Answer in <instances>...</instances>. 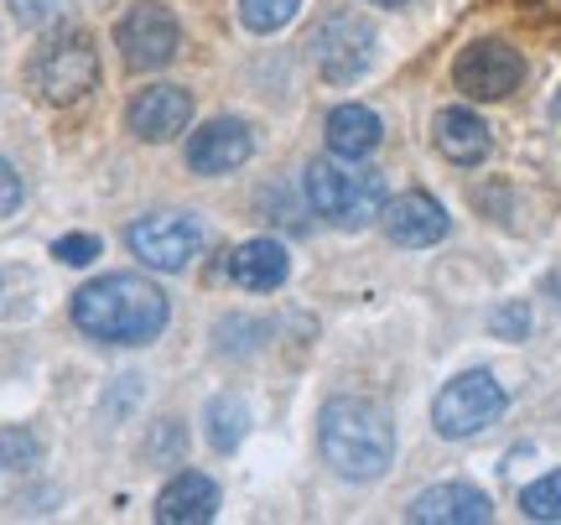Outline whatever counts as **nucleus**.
I'll list each match as a JSON object with an SVG mask.
<instances>
[{"mask_svg":"<svg viewBox=\"0 0 561 525\" xmlns=\"http://www.w3.org/2000/svg\"><path fill=\"white\" fill-rule=\"evenodd\" d=\"M68 5H73V0H11V16H16L21 26H47V21H58Z\"/></svg>","mask_w":561,"mask_h":525,"instance_id":"412c9836","label":"nucleus"},{"mask_svg":"<svg viewBox=\"0 0 561 525\" xmlns=\"http://www.w3.org/2000/svg\"><path fill=\"white\" fill-rule=\"evenodd\" d=\"M53 255H58L62 265H89L100 255V240H94V235H62V240H53Z\"/></svg>","mask_w":561,"mask_h":525,"instance_id":"4be33fe9","label":"nucleus"},{"mask_svg":"<svg viewBox=\"0 0 561 525\" xmlns=\"http://www.w3.org/2000/svg\"><path fill=\"white\" fill-rule=\"evenodd\" d=\"M520 11L536 21H561V0H520Z\"/></svg>","mask_w":561,"mask_h":525,"instance_id":"393cba45","label":"nucleus"},{"mask_svg":"<svg viewBox=\"0 0 561 525\" xmlns=\"http://www.w3.org/2000/svg\"><path fill=\"white\" fill-rule=\"evenodd\" d=\"M125 240L151 271H187V261L203 250V224L193 214H146L130 224Z\"/></svg>","mask_w":561,"mask_h":525,"instance_id":"6e6552de","label":"nucleus"},{"mask_svg":"<svg viewBox=\"0 0 561 525\" xmlns=\"http://www.w3.org/2000/svg\"><path fill=\"white\" fill-rule=\"evenodd\" d=\"M125 121H130V136L161 146V141H172V136L187 130V121H193V100H187V89H178V83H146L136 100H130Z\"/></svg>","mask_w":561,"mask_h":525,"instance_id":"9d476101","label":"nucleus"},{"mask_svg":"<svg viewBox=\"0 0 561 525\" xmlns=\"http://www.w3.org/2000/svg\"><path fill=\"white\" fill-rule=\"evenodd\" d=\"M307 203L318 219L339 224V229H364V224L380 219L385 178L369 167H343V157L312 162L307 167Z\"/></svg>","mask_w":561,"mask_h":525,"instance_id":"20e7f679","label":"nucleus"},{"mask_svg":"<svg viewBox=\"0 0 561 525\" xmlns=\"http://www.w3.org/2000/svg\"><path fill=\"white\" fill-rule=\"evenodd\" d=\"M307 53H312V62H318V73L328 83H354L375 58V26L354 16V11H333V16H322L312 26Z\"/></svg>","mask_w":561,"mask_h":525,"instance_id":"423d86ee","label":"nucleus"},{"mask_svg":"<svg viewBox=\"0 0 561 525\" xmlns=\"http://www.w3.org/2000/svg\"><path fill=\"white\" fill-rule=\"evenodd\" d=\"M255 157V130L244 121H208L198 125V136L187 141V167L198 178H224V172H240Z\"/></svg>","mask_w":561,"mask_h":525,"instance_id":"9b49d317","label":"nucleus"},{"mask_svg":"<svg viewBox=\"0 0 561 525\" xmlns=\"http://www.w3.org/2000/svg\"><path fill=\"white\" fill-rule=\"evenodd\" d=\"M369 5H405V0H369Z\"/></svg>","mask_w":561,"mask_h":525,"instance_id":"bb28decb","label":"nucleus"},{"mask_svg":"<svg viewBox=\"0 0 561 525\" xmlns=\"http://www.w3.org/2000/svg\"><path fill=\"white\" fill-rule=\"evenodd\" d=\"M504 406H510L504 385L494 380L489 369H468V375H458V380H447L437 390V401H432V426H437L442 437L462 443V437H479L483 426L500 422Z\"/></svg>","mask_w":561,"mask_h":525,"instance_id":"39448f33","label":"nucleus"},{"mask_svg":"<svg viewBox=\"0 0 561 525\" xmlns=\"http://www.w3.org/2000/svg\"><path fill=\"white\" fill-rule=\"evenodd\" d=\"M291 271V255L280 250L276 240H244L234 255H229V276L244 292H276Z\"/></svg>","mask_w":561,"mask_h":525,"instance_id":"f3484780","label":"nucleus"},{"mask_svg":"<svg viewBox=\"0 0 561 525\" xmlns=\"http://www.w3.org/2000/svg\"><path fill=\"white\" fill-rule=\"evenodd\" d=\"M489 515H494V505L473 484H437L426 494H416L411 510H405V521L416 525H483Z\"/></svg>","mask_w":561,"mask_h":525,"instance_id":"ddd939ff","label":"nucleus"},{"mask_svg":"<svg viewBox=\"0 0 561 525\" xmlns=\"http://www.w3.org/2000/svg\"><path fill=\"white\" fill-rule=\"evenodd\" d=\"M432 136H437V151L447 157V162L458 167H479L483 157H489V125L473 115V110H462V104H453V110H442L437 121H432Z\"/></svg>","mask_w":561,"mask_h":525,"instance_id":"4468645a","label":"nucleus"},{"mask_svg":"<svg viewBox=\"0 0 561 525\" xmlns=\"http://www.w3.org/2000/svg\"><path fill=\"white\" fill-rule=\"evenodd\" d=\"M453 79H458V89L468 94V100L494 104V100H504V94H515V89H520L525 58L510 47V42H494V37L473 42V47H462Z\"/></svg>","mask_w":561,"mask_h":525,"instance_id":"1a4fd4ad","label":"nucleus"},{"mask_svg":"<svg viewBox=\"0 0 561 525\" xmlns=\"http://www.w3.org/2000/svg\"><path fill=\"white\" fill-rule=\"evenodd\" d=\"M520 510L530 515V521H561V468L525 489V494H520Z\"/></svg>","mask_w":561,"mask_h":525,"instance_id":"aec40b11","label":"nucleus"},{"mask_svg":"<svg viewBox=\"0 0 561 525\" xmlns=\"http://www.w3.org/2000/svg\"><path fill=\"white\" fill-rule=\"evenodd\" d=\"M73 328L83 339L94 344H121V349H136V344H151L167 318H172V303L157 282L146 276H130V271H115V276H100L73 292Z\"/></svg>","mask_w":561,"mask_h":525,"instance_id":"f257e3e1","label":"nucleus"},{"mask_svg":"<svg viewBox=\"0 0 561 525\" xmlns=\"http://www.w3.org/2000/svg\"><path fill=\"white\" fill-rule=\"evenodd\" d=\"M301 11V0H240V21L250 32H280Z\"/></svg>","mask_w":561,"mask_h":525,"instance_id":"6ab92c4d","label":"nucleus"},{"mask_svg":"<svg viewBox=\"0 0 561 525\" xmlns=\"http://www.w3.org/2000/svg\"><path fill=\"white\" fill-rule=\"evenodd\" d=\"M214 510H219V489H214V479H203V473H178V479L157 494V521L161 525L214 521Z\"/></svg>","mask_w":561,"mask_h":525,"instance_id":"2eb2a0df","label":"nucleus"},{"mask_svg":"<svg viewBox=\"0 0 561 525\" xmlns=\"http://www.w3.org/2000/svg\"><path fill=\"white\" fill-rule=\"evenodd\" d=\"M26 83L32 94L47 104H79L94 83H100V53H94V37L79 32V26H58L47 32L42 47L26 62Z\"/></svg>","mask_w":561,"mask_h":525,"instance_id":"7ed1b4c3","label":"nucleus"},{"mask_svg":"<svg viewBox=\"0 0 561 525\" xmlns=\"http://www.w3.org/2000/svg\"><path fill=\"white\" fill-rule=\"evenodd\" d=\"M489 328H494L500 339H525V333H530V307H525V303L500 307V312L489 318Z\"/></svg>","mask_w":561,"mask_h":525,"instance_id":"5701e85b","label":"nucleus"},{"mask_svg":"<svg viewBox=\"0 0 561 525\" xmlns=\"http://www.w3.org/2000/svg\"><path fill=\"white\" fill-rule=\"evenodd\" d=\"M318 443L328 468L348 479V484H369L380 479L390 458H396V426L375 401H359V396H339V401L322 406L318 422Z\"/></svg>","mask_w":561,"mask_h":525,"instance_id":"f03ea898","label":"nucleus"},{"mask_svg":"<svg viewBox=\"0 0 561 525\" xmlns=\"http://www.w3.org/2000/svg\"><path fill=\"white\" fill-rule=\"evenodd\" d=\"M385 235L405 250H421V244H437L447 235V208H442L432 193H401L380 208Z\"/></svg>","mask_w":561,"mask_h":525,"instance_id":"f8f14e48","label":"nucleus"},{"mask_svg":"<svg viewBox=\"0 0 561 525\" xmlns=\"http://www.w3.org/2000/svg\"><path fill=\"white\" fill-rule=\"evenodd\" d=\"M115 42H121L125 68H136V73H157V68H167V62L178 58L182 32H178V16H172L167 5L140 0V5H130V11L121 16Z\"/></svg>","mask_w":561,"mask_h":525,"instance_id":"0eeeda50","label":"nucleus"},{"mask_svg":"<svg viewBox=\"0 0 561 525\" xmlns=\"http://www.w3.org/2000/svg\"><path fill=\"white\" fill-rule=\"evenodd\" d=\"M551 115H557V125H561V94H557V100H551Z\"/></svg>","mask_w":561,"mask_h":525,"instance_id":"a878e982","label":"nucleus"},{"mask_svg":"<svg viewBox=\"0 0 561 525\" xmlns=\"http://www.w3.org/2000/svg\"><path fill=\"white\" fill-rule=\"evenodd\" d=\"M385 125L375 110H364V104H339L333 115H328V151L343 157V162H364L375 146H380Z\"/></svg>","mask_w":561,"mask_h":525,"instance_id":"dca6fc26","label":"nucleus"},{"mask_svg":"<svg viewBox=\"0 0 561 525\" xmlns=\"http://www.w3.org/2000/svg\"><path fill=\"white\" fill-rule=\"evenodd\" d=\"M16 208H21V178L11 162H0V219L16 214Z\"/></svg>","mask_w":561,"mask_h":525,"instance_id":"b1692460","label":"nucleus"},{"mask_svg":"<svg viewBox=\"0 0 561 525\" xmlns=\"http://www.w3.org/2000/svg\"><path fill=\"white\" fill-rule=\"evenodd\" d=\"M203 426H208V443L219 453H234L244 443V426H250V411H244L240 396H214L208 411H203Z\"/></svg>","mask_w":561,"mask_h":525,"instance_id":"a211bd4d","label":"nucleus"}]
</instances>
